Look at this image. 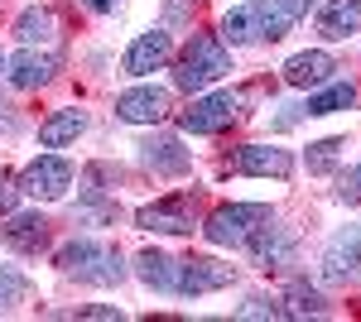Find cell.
Wrapping results in <instances>:
<instances>
[{"mask_svg": "<svg viewBox=\"0 0 361 322\" xmlns=\"http://www.w3.org/2000/svg\"><path fill=\"white\" fill-rule=\"evenodd\" d=\"M68 279H82V284H121V274H126V265H121V250L106 241H92V236H82V241H68L63 250H58L54 260Z\"/></svg>", "mask_w": 361, "mask_h": 322, "instance_id": "1", "label": "cell"}, {"mask_svg": "<svg viewBox=\"0 0 361 322\" xmlns=\"http://www.w3.org/2000/svg\"><path fill=\"white\" fill-rule=\"evenodd\" d=\"M231 73V54H226L222 39H212V34H202L188 44V54L178 58V73H173V87H183V92H202V87H212V82H222Z\"/></svg>", "mask_w": 361, "mask_h": 322, "instance_id": "2", "label": "cell"}, {"mask_svg": "<svg viewBox=\"0 0 361 322\" xmlns=\"http://www.w3.org/2000/svg\"><path fill=\"white\" fill-rule=\"evenodd\" d=\"M270 216H275V212H270L265 202H231V207H217V212L207 216L202 236H207L212 245H246L250 231L265 226Z\"/></svg>", "mask_w": 361, "mask_h": 322, "instance_id": "3", "label": "cell"}, {"mask_svg": "<svg viewBox=\"0 0 361 322\" xmlns=\"http://www.w3.org/2000/svg\"><path fill=\"white\" fill-rule=\"evenodd\" d=\"M241 101H246V97L231 92V87H226V92H212V97H202V101H193V106L183 111L178 125H183L188 135H217L241 116Z\"/></svg>", "mask_w": 361, "mask_h": 322, "instance_id": "4", "label": "cell"}, {"mask_svg": "<svg viewBox=\"0 0 361 322\" xmlns=\"http://www.w3.org/2000/svg\"><path fill=\"white\" fill-rule=\"evenodd\" d=\"M68 188H73V163L63 154H39L20 173V192H29L34 202H58Z\"/></svg>", "mask_w": 361, "mask_h": 322, "instance_id": "5", "label": "cell"}, {"mask_svg": "<svg viewBox=\"0 0 361 322\" xmlns=\"http://www.w3.org/2000/svg\"><path fill=\"white\" fill-rule=\"evenodd\" d=\"M294 245H299V241H294V226H275V216H270L265 226L250 231V241L241 245V250H246L260 269H279V265L294 260Z\"/></svg>", "mask_w": 361, "mask_h": 322, "instance_id": "6", "label": "cell"}, {"mask_svg": "<svg viewBox=\"0 0 361 322\" xmlns=\"http://www.w3.org/2000/svg\"><path fill=\"white\" fill-rule=\"evenodd\" d=\"M361 274V226H342L333 241L323 245V279L347 284Z\"/></svg>", "mask_w": 361, "mask_h": 322, "instance_id": "7", "label": "cell"}, {"mask_svg": "<svg viewBox=\"0 0 361 322\" xmlns=\"http://www.w3.org/2000/svg\"><path fill=\"white\" fill-rule=\"evenodd\" d=\"M169 54H173V34H169V29H145L135 44L126 49L121 68H126L130 78H149V73H159L169 63Z\"/></svg>", "mask_w": 361, "mask_h": 322, "instance_id": "8", "label": "cell"}, {"mask_svg": "<svg viewBox=\"0 0 361 322\" xmlns=\"http://www.w3.org/2000/svg\"><path fill=\"white\" fill-rule=\"evenodd\" d=\"M169 116V92L164 87H130L116 97V120L126 125H154Z\"/></svg>", "mask_w": 361, "mask_h": 322, "instance_id": "9", "label": "cell"}, {"mask_svg": "<svg viewBox=\"0 0 361 322\" xmlns=\"http://www.w3.org/2000/svg\"><path fill=\"white\" fill-rule=\"evenodd\" d=\"M236 279V269L222 265V260H178V289L173 294L197 298V294H217Z\"/></svg>", "mask_w": 361, "mask_h": 322, "instance_id": "10", "label": "cell"}, {"mask_svg": "<svg viewBox=\"0 0 361 322\" xmlns=\"http://www.w3.org/2000/svg\"><path fill=\"white\" fill-rule=\"evenodd\" d=\"M231 173H246V178H289L294 173V154L275 149V144H246L231 159Z\"/></svg>", "mask_w": 361, "mask_h": 322, "instance_id": "11", "label": "cell"}, {"mask_svg": "<svg viewBox=\"0 0 361 322\" xmlns=\"http://www.w3.org/2000/svg\"><path fill=\"white\" fill-rule=\"evenodd\" d=\"M135 226H140V231H164V236H188L197 221H193V212H188V202H183V197H164V202L140 207Z\"/></svg>", "mask_w": 361, "mask_h": 322, "instance_id": "12", "label": "cell"}, {"mask_svg": "<svg viewBox=\"0 0 361 322\" xmlns=\"http://www.w3.org/2000/svg\"><path fill=\"white\" fill-rule=\"evenodd\" d=\"M313 10V0H255V15H260V39H284L289 29Z\"/></svg>", "mask_w": 361, "mask_h": 322, "instance_id": "13", "label": "cell"}, {"mask_svg": "<svg viewBox=\"0 0 361 322\" xmlns=\"http://www.w3.org/2000/svg\"><path fill=\"white\" fill-rule=\"evenodd\" d=\"M279 73H284L289 87H323V82L337 73V63H333V54H323V49H304V54L289 58Z\"/></svg>", "mask_w": 361, "mask_h": 322, "instance_id": "14", "label": "cell"}, {"mask_svg": "<svg viewBox=\"0 0 361 322\" xmlns=\"http://www.w3.org/2000/svg\"><path fill=\"white\" fill-rule=\"evenodd\" d=\"M58 73V58L54 54H34V49H25V54L5 58V78L15 82V87H44V82Z\"/></svg>", "mask_w": 361, "mask_h": 322, "instance_id": "15", "label": "cell"}, {"mask_svg": "<svg viewBox=\"0 0 361 322\" xmlns=\"http://www.w3.org/2000/svg\"><path fill=\"white\" fill-rule=\"evenodd\" d=\"M5 245L10 250H20V255H39L44 245H49V221L39 212H20L5 221Z\"/></svg>", "mask_w": 361, "mask_h": 322, "instance_id": "16", "label": "cell"}, {"mask_svg": "<svg viewBox=\"0 0 361 322\" xmlns=\"http://www.w3.org/2000/svg\"><path fill=\"white\" fill-rule=\"evenodd\" d=\"M135 274H140V284L154 289V294H173L178 289V260H169L164 250H140Z\"/></svg>", "mask_w": 361, "mask_h": 322, "instance_id": "17", "label": "cell"}, {"mask_svg": "<svg viewBox=\"0 0 361 322\" xmlns=\"http://www.w3.org/2000/svg\"><path fill=\"white\" fill-rule=\"evenodd\" d=\"M82 130H87V111H54L39 125V144L44 149H63V144H73Z\"/></svg>", "mask_w": 361, "mask_h": 322, "instance_id": "18", "label": "cell"}, {"mask_svg": "<svg viewBox=\"0 0 361 322\" xmlns=\"http://www.w3.org/2000/svg\"><path fill=\"white\" fill-rule=\"evenodd\" d=\"M357 29H361V0H333L318 15V34L323 39H352Z\"/></svg>", "mask_w": 361, "mask_h": 322, "instance_id": "19", "label": "cell"}, {"mask_svg": "<svg viewBox=\"0 0 361 322\" xmlns=\"http://www.w3.org/2000/svg\"><path fill=\"white\" fill-rule=\"evenodd\" d=\"M145 149V163L154 168V173H188V149H178V140L173 135H159V140H149V144H140Z\"/></svg>", "mask_w": 361, "mask_h": 322, "instance_id": "20", "label": "cell"}, {"mask_svg": "<svg viewBox=\"0 0 361 322\" xmlns=\"http://www.w3.org/2000/svg\"><path fill=\"white\" fill-rule=\"evenodd\" d=\"M54 29H58L54 10H44V5H29L25 15L15 20V39H20L25 49H34V44H54Z\"/></svg>", "mask_w": 361, "mask_h": 322, "instance_id": "21", "label": "cell"}, {"mask_svg": "<svg viewBox=\"0 0 361 322\" xmlns=\"http://www.w3.org/2000/svg\"><path fill=\"white\" fill-rule=\"evenodd\" d=\"M222 39H226V44H250V39H260V15H255V0L236 5V10H226Z\"/></svg>", "mask_w": 361, "mask_h": 322, "instance_id": "22", "label": "cell"}, {"mask_svg": "<svg viewBox=\"0 0 361 322\" xmlns=\"http://www.w3.org/2000/svg\"><path fill=\"white\" fill-rule=\"evenodd\" d=\"M357 101V87L352 82H333V87H318L313 97H308V116H337V111H347Z\"/></svg>", "mask_w": 361, "mask_h": 322, "instance_id": "23", "label": "cell"}, {"mask_svg": "<svg viewBox=\"0 0 361 322\" xmlns=\"http://www.w3.org/2000/svg\"><path fill=\"white\" fill-rule=\"evenodd\" d=\"M308 313L323 318V313H328V298L318 294V289H308V284H294V289H289V308H284V318H308Z\"/></svg>", "mask_w": 361, "mask_h": 322, "instance_id": "24", "label": "cell"}, {"mask_svg": "<svg viewBox=\"0 0 361 322\" xmlns=\"http://www.w3.org/2000/svg\"><path fill=\"white\" fill-rule=\"evenodd\" d=\"M337 149H342V140H318V144H308V173H333Z\"/></svg>", "mask_w": 361, "mask_h": 322, "instance_id": "25", "label": "cell"}, {"mask_svg": "<svg viewBox=\"0 0 361 322\" xmlns=\"http://www.w3.org/2000/svg\"><path fill=\"white\" fill-rule=\"evenodd\" d=\"M29 294V279L20 274V269H0V313L10 308V303H20V298Z\"/></svg>", "mask_w": 361, "mask_h": 322, "instance_id": "26", "label": "cell"}, {"mask_svg": "<svg viewBox=\"0 0 361 322\" xmlns=\"http://www.w3.org/2000/svg\"><path fill=\"white\" fill-rule=\"evenodd\" d=\"M236 318L241 322H250V318H284V303H275V298H250V303H241V308H236Z\"/></svg>", "mask_w": 361, "mask_h": 322, "instance_id": "27", "label": "cell"}, {"mask_svg": "<svg viewBox=\"0 0 361 322\" xmlns=\"http://www.w3.org/2000/svg\"><path fill=\"white\" fill-rule=\"evenodd\" d=\"M337 197H342V202H361V163H352V168L337 173Z\"/></svg>", "mask_w": 361, "mask_h": 322, "instance_id": "28", "label": "cell"}, {"mask_svg": "<svg viewBox=\"0 0 361 322\" xmlns=\"http://www.w3.org/2000/svg\"><path fill=\"white\" fill-rule=\"evenodd\" d=\"M10 207H15V192H10L5 183H0V212H10Z\"/></svg>", "mask_w": 361, "mask_h": 322, "instance_id": "29", "label": "cell"}, {"mask_svg": "<svg viewBox=\"0 0 361 322\" xmlns=\"http://www.w3.org/2000/svg\"><path fill=\"white\" fill-rule=\"evenodd\" d=\"M87 10H116V0H87Z\"/></svg>", "mask_w": 361, "mask_h": 322, "instance_id": "30", "label": "cell"}, {"mask_svg": "<svg viewBox=\"0 0 361 322\" xmlns=\"http://www.w3.org/2000/svg\"><path fill=\"white\" fill-rule=\"evenodd\" d=\"M0 73H5V58H0Z\"/></svg>", "mask_w": 361, "mask_h": 322, "instance_id": "31", "label": "cell"}]
</instances>
